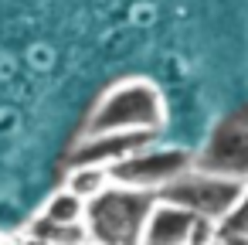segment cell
<instances>
[{"mask_svg": "<svg viewBox=\"0 0 248 245\" xmlns=\"http://www.w3.org/2000/svg\"><path fill=\"white\" fill-rule=\"evenodd\" d=\"M167 126V102L163 92L146 79H123L109 85L89 109L82 133H106V130H156Z\"/></svg>", "mask_w": 248, "mask_h": 245, "instance_id": "obj_1", "label": "cell"}, {"mask_svg": "<svg viewBox=\"0 0 248 245\" xmlns=\"http://www.w3.org/2000/svg\"><path fill=\"white\" fill-rule=\"evenodd\" d=\"M153 201H156L153 191L109 184L102 194L85 201L82 221H85L89 242H95V245H140Z\"/></svg>", "mask_w": 248, "mask_h": 245, "instance_id": "obj_2", "label": "cell"}, {"mask_svg": "<svg viewBox=\"0 0 248 245\" xmlns=\"http://www.w3.org/2000/svg\"><path fill=\"white\" fill-rule=\"evenodd\" d=\"M245 180H234V177H221V174H207V170H197V167H187L180 177H173L170 184H163L156 191L160 201H170L197 218H211V221H221L231 204L238 201Z\"/></svg>", "mask_w": 248, "mask_h": 245, "instance_id": "obj_3", "label": "cell"}, {"mask_svg": "<svg viewBox=\"0 0 248 245\" xmlns=\"http://www.w3.org/2000/svg\"><path fill=\"white\" fill-rule=\"evenodd\" d=\"M194 167L248 180V102H238L211 126L204 147L194 150Z\"/></svg>", "mask_w": 248, "mask_h": 245, "instance_id": "obj_4", "label": "cell"}, {"mask_svg": "<svg viewBox=\"0 0 248 245\" xmlns=\"http://www.w3.org/2000/svg\"><path fill=\"white\" fill-rule=\"evenodd\" d=\"M187 167H194V150L187 147H163V143H146L143 150L116 160L109 170L112 184L123 187H136V191H160L163 184H170L173 177H180Z\"/></svg>", "mask_w": 248, "mask_h": 245, "instance_id": "obj_5", "label": "cell"}, {"mask_svg": "<svg viewBox=\"0 0 248 245\" xmlns=\"http://www.w3.org/2000/svg\"><path fill=\"white\" fill-rule=\"evenodd\" d=\"M160 140L156 130H106V133H82L78 143L68 150V167L78 163H99V167H112L116 160L143 150L146 143Z\"/></svg>", "mask_w": 248, "mask_h": 245, "instance_id": "obj_6", "label": "cell"}, {"mask_svg": "<svg viewBox=\"0 0 248 245\" xmlns=\"http://www.w3.org/2000/svg\"><path fill=\"white\" fill-rule=\"evenodd\" d=\"M190 225H194L190 211L156 197L153 208H150V218L143 225V242L140 245H187Z\"/></svg>", "mask_w": 248, "mask_h": 245, "instance_id": "obj_7", "label": "cell"}, {"mask_svg": "<svg viewBox=\"0 0 248 245\" xmlns=\"http://www.w3.org/2000/svg\"><path fill=\"white\" fill-rule=\"evenodd\" d=\"M28 238H38L45 245H89V231L85 221H72V225H55L48 218H34L28 228Z\"/></svg>", "mask_w": 248, "mask_h": 245, "instance_id": "obj_8", "label": "cell"}, {"mask_svg": "<svg viewBox=\"0 0 248 245\" xmlns=\"http://www.w3.org/2000/svg\"><path fill=\"white\" fill-rule=\"evenodd\" d=\"M109 184H112L109 180V170L99 167V163H78V167H68V174H65V191H72L82 201H92Z\"/></svg>", "mask_w": 248, "mask_h": 245, "instance_id": "obj_9", "label": "cell"}, {"mask_svg": "<svg viewBox=\"0 0 248 245\" xmlns=\"http://www.w3.org/2000/svg\"><path fill=\"white\" fill-rule=\"evenodd\" d=\"M41 218H48V221H55V225H72V221H82L85 218V201L82 197H75L72 191H55L51 197H48V204H45V211H41Z\"/></svg>", "mask_w": 248, "mask_h": 245, "instance_id": "obj_10", "label": "cell"}, {"mask_svg": "<svg viewBox=\"0 0 248 245\" xmlns=\"http://www.w3.org/2000/svg\"><path fill=\"white\" fill-rule=\"evenodd\" d=\"M217 235H248V180H245L238 201L231 204V211L217 221Z\"/></svg>", "mask_w": 248, "mask_h": 245, "instance_id": "obj_11", "label": "cell"}, {"mask_svg": "<svg viewBox=\"0 0 248 245\" xmlns=\"http://www.w3.org/2000/svg\"><path fill=\"white\" fill-rule=\"evenodd\" d=\"M221 245H248V235H217Z\"/></svg>", "mask_w": 248, "mask_h": 245, "instance_id": "obj_12", "label": "cell"}, {"mask_svg": "<svg viewBox=\"0 0 248 245\" xmlns=\"http://www.w3.org/2000/svg\"><path fill=\"white\" fill-rule=\"evenodd\" d=\"M0 245H24V242H0Z\"/></svg>", "mask_w": 248, "mask_h": 245, "instance_id": "obj_13", "label": "cell"}, {"mask_svg": "<svg viewBox=\"0 0 248 245\" xmlns=\"http://www.w3.org/2000/svg\"><path fill=\"white\" fill-rule=\"evenodd\" d=\"M211 245H221V238H214V242H211Z\"/></svg>", "mask_w": 248, "mask_h": 245, "instance_id": "obj_14", "label": "cell"}, {"mask_svg": "<svg viewBox=\"0 0 248 245\" xmlns=\"http://www.w3.org/2000/svg\"><path fill=\"white\" fill-rule=\"evenodd\" d=\"M89 245H95V242H89Z\"/></svg>", "mask_w": 248, "mask_h": 245, "instance_id": "obj_15", "label": "cell"}]
</instances>
